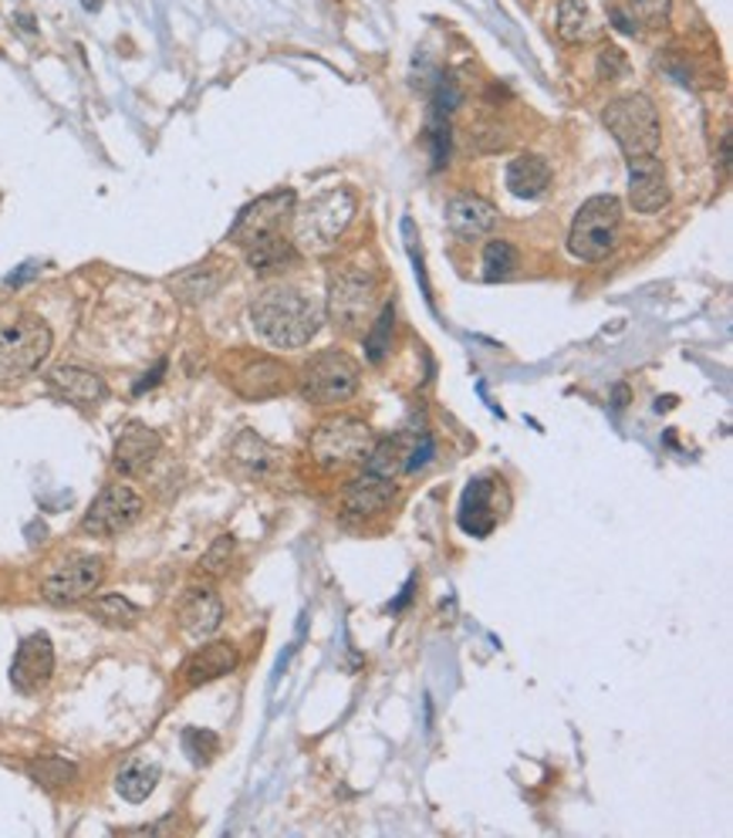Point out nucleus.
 I'll use <instances>...</instances> for the list:
<instances>
[{
  "instance_id": "f257e3e1",
  "label": "nucleus",
  "mask_w": 733,
  "mask_h": 838,
  "mask_svg": "<svg viewBox=\"0 0 733 838\" xmlns=\"http://www.w3.org/2000/svg\"><path fill=\"white\" fill-rule=\"evenodd\" d=\"M251 321L254 331L274 349H304L324 321V305L304 288L278 285L258 295V301L251 305Z\"/></svg>"
},
{
  "instance_id": "f03ea898",
  "label": "nucleus",
  "mask_w": 733,
  "mask_h": 838,
  "mask_svg": "<svg viewBox=\"0 0 733 838\" xmlns=\"http://www.w3.org/2000/svg\"><path fill=\"white\" fill-rule=\"evenodd\" d=\"M359 210V200L349 187H335L324 190L314 200H308L298 213H291L294 220V247L304 250V255H332L339 247V240L345 237V230L352 227Z\"/></svg>"
},
{
  "instance_id": "7ed1b4c3",
  "label": "nucleus",
  "mask_w": 733,
  "mask_h": 838,
  "mask_svg": "<svg viewBox=\"0 0 733 838\" xmlns=\"http://www.w3.org/2000/svg\"><path fill=\"white\" fill-rule=\"evenodd\" d=\"M602 122L609 129V136L615 139V146L625 152V159H639V156H656L660 142H663V122L656 106L645 96H619L605 106Z\"/></svg>"
},
{
  "instance_id": "20e7f679",
  "label": "nucleus",
  "mask_w": 733,
  "mask_h": 838,
  "mask_svg": "<svg viewBox=\"0 0 733 838\" xmlns=\"http://www.w3.org/2000/svg\"><path fill=\"white\" fill-rule=\"evenodd\" d=\"M619 230H622V203L612 193L592 197L579 207L572 230H568V250L589 265L605 261L619 247Z\"/></svg>"
},
{
  "instance_id": "39448f33",
  "label": "nucleus",
  "mask_w": 733,
  "mask_h": 838,
  "mask_svg": "<svg viewBox=\"0 0 733 838\" xmlns=\"http://www.w3.org/2000/svg\"><path fill=\"white\" fill-rule=\"evenodd\" d=\"M375 447V433L369 430V423L355 416H335L324 419V423L311 433L308 453L321 470H349L355 463H365V457Z\"/></svg>"
},
{
  "instance_id": "423d86ee",
  "label": "nucleus",
  "mask_w": 733,
  "mask_h": 838,
  "mask_svg": "<svg viewBox=\"0 0 733 838\" xmlns=\"http://www.w3.org/2000/svg\"><path fill=\"white\" fill-rule=\"evenodd\" d=\"M379 305V278L362 265H345L329 278V315L332 321L355 335L365 331Z\"/></svg>"
},
{
  "instance_id": "0eeeda50",
  "label": "nucleus",
  "mask_w": 733,
  "mask_h": 838,
  "mask_svg": "<svg viewBox=\"0 0 733 838\" xmlns=\"http://www.w3.org/2000/svg\"><path fill=\"white\" fill-rule=\"evenodd\" d=\"M51 352V328L38 315L0 325V379L14 382L31 376Z\"/></svg>"
},
{
  "instance_id": "6e6552de",
  "label": "nucleus",
  "mask_w": 733,
  "mask_h": 838,
  "mask_svg": "<svg viewBox=\"0 0 733 838\" xmlns=\"http://www.w3.org/2000/svg\"><path fill=\"white\" fill-rule=\"evenodd\" d=\"M359 379L362 372L355 359L339 349H324L301 369V396L314 406H335L359 392Z\"/></svg>"
},
{
  "instance_id": "1a4fd4ad",
  "label": "nucleus",
  "mask_w": 733,
  "mask_h": 838,
  "mask_svg": "<svg viewBox=\"0 0 733 838\" xmlns=\"http://www.w3.org/2000/svg\"><path fill=\"white\" fill-rule=\"evenodd\" d=\"M106 578V561L96 555H71L58 561L44 581H41V596L51 606H74L81 599H89Z\"/></svg>"
},
{
  "instance_id": "9d476101",
  "label": "nucleus",
  "mask_w": 733,
  "mask_h": 838,
  "mask_svg": "<svg viewBox=\"0 0 733 838\" xmlns=\"http://www.w3.org/2000/svg\"><path fill=\"white\" fill-rule=\"evenodd\" d=\"M142 515V497L125 483H109L99 490V497L89 505L81 518V531L96 538H112L125 528H132Z\"/></svg>"
},
{
  "instance_id": "9b49d317",
  "label": "nucleus",
  "mask_w": 733,
  "mask_h": 838,
  "mask_svg": "<svg viewBox=\"0 0 733 838\" xmlns=\"http://www.w3.org/2000/svg\"><path fill=\"white\" fill-rule=\"evenodd\" d=\"M294 203H298L294 190H274V193L258 197L251 207H243L240 217L233 220L230 240L240 243V247H248L251 240H258L264 233H278L284 227V220L294 213Z\"/></svg>"
},
{
  "instance_id": "f8f14e48",
  "label": "nucleus",
  "mask_w": 733,
  "mask_h": 838,
  "mask_svg": "<svg viewBox=\"0 0 733 838\" xmlns=\"http://www.w3.org/2000/svg\"><path fill=\"white\" fill-rule=\"evenodd\" d=\"M227 382L233 386V392H237V396L258 402V399H274V396L288 392V386H291V372H288V366H284V362L268 359V356H258V359L240 362V366L230 372V379H227Z\"/></svg>"
},
{
  "instance_id": "ddd939ff",
  "label": "nucleus",
  "mask_w": 733,
  "mask_h": 838,
  "mask_svg": "<svg viewBox=\"0 0 733 838\" xmlns=\"http://www.w3.org/2000/svg\"><path fill=\"white\" fill-rule=\"evenodd\" d=\"M629 203L639 213H660L670 203L666 166L656 156L629 159Z\"/></svg>"
},
{
  "instance_id": "4468645a",
  "label": "nucleus",
  "mask_w": 733,
  "mask_h": 838,
  "mask_svg": "<svg viewBox=\"0 0 733 838\" xmlns=\"http://www.w3.org/2000/svg\"><path fill=\"white\" fill-rule=\"evenodd\" d=\"M54 674V646L44 632H34L21 642L11 662V684L18 694H38Z\"/></svg>"
},
{
  "instance_id": "2eb2a0df",
  "label": "nucleus",
  "mask_w": 733,
  "mask_h": 838,
  "mask_svg": "<svg viewBox=\"0 0 733 838\" xmlns=\"http://www.w3.org/2000/svg\"><path fill=\"white\" fill-rule=\"evenodd\" d=\"M159 450H162L159 433H152V430L142 427V423H125V427L119 430V437H116L112 463H116L119 473L135 477V473H142V470L152 467V460L159 457Z\"/></svg>"
},
{
  "instance_id": "dca6fc26",
  "label": "nucleus",
  "mask_w": 733,
  "mask_h": 838,
  "mask_svg": "<svg viewBox=\"0 0 733 838\" xmlns=\"http://www.w3.org/2000/svg\"><path fill=\"white\" fill-rule=\"evenodd\" d=\"M48 386L58 399L71 406H96L109 396V386L99 372L81 369V366H58L48 372Z\"/></svg>"
},
{
  "instance_id": "f3484780",
  "label": "nucleus",
  "mask_w": 733,
  "mask_h": 838,
  "mask_svg": "<svg viewBox=\"0 0 733 838\" xmlns=\"http://www.w3.org/2000/svg\"><path fill=\"white\" fill-rule=\"evenodd\" d=\"M395 500V487L389 477H379V473H362L355 477L345 493H342V505H345V515L352 518H375L382 511H389V505Z\"/></svg>"
},
{
  "instance_id": "a211bd4d",
  "label": "nucleus",
  "mask_w": 733,
  "mask_h": 838,
  "mask_svg": "<svg viewBox=\"0 0 733 838\" xmlns=\"http://www.w3.org/2000/svg\"><path fill=\"white\" fill-rule=\"evenodd\" d=\"M177 619L190 639H207L223 622V602L213 589H190L177 609Z\"/></svg>"
},
{
  "instance_id": "6ab92c4d",
  "label": "nucleus",
  "mask_w": 733,
  "mask_h": 838,
  "mask_svg": "<svg viewBox=\"0 0 733 838\" xmlns=\"http://www.w3.org/2000/svg\"><path fill=\"white\" fill-rule=\"evenodd\" d=\"M237 646L233 642H207L203 649H197L190 659H187V666H183V684L190 687V690H197V687H203V684H213V680H220V677H227V674H233L237 669Z\"/></svg>"
},
{
  "instance_id": "aec40b11",
  "label": "nucleus",
  "mask_w": 733,
  "mask_h": 838,
  "mask_svg": "<svg viewBox=\"0 0 733 838\" xmlns=\"http://www.w3.org/2000/svg\"><path fill=\"white\" fill-rule=\"evenodd\" d=\"M446 227L456 237L473 240V237H483V233H491L498 227V210H494V203H486L483 197L456 193L446 203Z\"/></svg>"
},
{
  "instance_id": "412c9836",
  "label": "nucleus",
  "mask_w": 733,
  "mask_h": 838,
  "mask_svg": "<svg viewBox=\"0 0 733 838\" xmlns=\"http://www.w3.org/2000/svg\"><path fill=\"white\" fill-rule=\"evenodd\" d=\"M230 457H233V463L248 473L251 480H271V477H278L281 470H284V453L281 450H274L271 443H264L258 433H240L237 437V443H233V450H230Z\"/></svg>"
},
{
  "instance_id": "4be33fe9",
  "label": "nucleus",
  "mask_w": 733,
  "mask_h": 838,
  "mask_svg": "<svg viewBox=\"0 0 733 838\" xmlns=\"http://www.w3.org/2000/svg\"><path fill=\"white\" fill-rule=\"evenodd\" d=\"M498 525V515H494V480H473L460 500V528L473 538H483L491 535Z\"/></svg>"
},
{
  "instance_id": "5701e85b",
  "label": "nucleus",
  "mask_w": 733,
  "mask_h": 838,
  "mask_svg": "<svg viewBox=\"0 0 733 838\" xmlns=\"http://www.w3.org/2000/svg\"><path fill=\"white\" fill-rule=\"evenodd\" d=\"M558 34L568 44H592L602 38V18L592 0H558Z\"/></svg>"
},
{
  "instance_id": "b1692460",
  "label": "nucleus",
  "mask_w": 733,
  "mask_h": 838,
  "mask_svg": "<svg viewBox=\"0 0 733 838\" xmlns=\"http://www.w3.org/2000/svg\"><path fill=\"white\" fill-rule=\"evenodd\" d=\"M243 255H248V265L254 275H278L298 261V247L278 230V233H264V237L251 240L248 247H243Z\"/></svg>"
},
{
  "instance_id": "393cba45",
  "label": "nucleus",
  "mask_w": 733,
  "mask_h": 838,
  "mask_svg": "<svg viewBox=\"0 0 733 838\" xmlns=\"http://www.w3.org/2000/svg\"><path fill=\"white\" fill-rule=\"evenodd\" d=\"M551 183V166L544 156L524 152L508 166V190L521 200H538Z\"/></svg>"
},
{
  "instance_id": "a878e982",
  "label": "nucleus",
  "mask_w": 733,
  "mask_h": 838,
  "mask_svg": "<svg viewBox=\"0 0 733 838\" xmlns=\"http://www.w3.org/2000/svg\"><path fill=\"white\" fill-rule=\"evenodd\" d=\"M155 785H159V768H155V765H145V761L125 765V768L119 771V778H116V791H119L125 801H132V805L145 801V798L155 791Z\"/></svg>"
},
{
  "instance_id": "bb28decb",
  "label": "nucleus",
  "mask_w": 733,
  "mask_h": 838,
  "mask_svg": "<svg viewBox=\"0 0 733 838\" xmlns=\"http://www.w3.org/2000/svg\"><path fill=\"white\" fill-rule=\"evenodd\" d=\"M89 612L102 622V626H112V629H132L139 619H142V609L135 602H129L125 596L112 592V596H99Z\"/></svg>"
},
{
  "instance_id": "cd10ccee",
  "label": "nucleus",
  "mask_w": 733,
  "mask_h": 838,
  "mask_svg": "<svg viewBox=\"0 0 733 838\" xmlns=\"http://www.w3.org/2000/svg\"><path fill=\"white\" fill-rule=\"evenodd\" d=\"M405 463H410V447H405L402 437L375 443L372 453L365 457V470H369V473H379V477H389V480H392L399 470H405Z\"/></svg>"
},
{
  "instance_id": "c85d7f7f",
  "label": "nucleus",
  "mask_w": 733,
  "mask_h": 838,
  "mask_svg": "<svg viewBox=\"0 0 733 838\" xmlns=\"http://www.w3.org/2000/svg\"><path fill=\"white\" fill-rule=\"evenodd\" d=\"M223 265H207V268H190L183 278L173 281V288L187 298V301H203L210 298L220 285H223Z\"/></svg>"
},
{
  "instance_id": "c756f323",
  "label": "nucleus",
  "mask_w": 733,
  "mask_h": 838,
  "mask_svg": "<svg viewBox=\"0 0 733 838\" xmlns=\"http://www.w3.org/2000/svg\"><path fill=\"white\" fill-rule=\"evenodd\" d=\"M28 775H31L41 788L54 791V788L71 785V781L78 778V768H74L71 761H64V758H54V754H44V758H34V761L28 765Z\"/></svg>"
},
{
  "instance_id": "7c9ffc66",
  "label": "nucleus",
  "mask_w": 733,
  "mask_h": 838,
  "mask_svg": "<svg viewBox=\"0 0 733 838\" xmlns=\"http://www.w3.org/2000/svg\"><path fill=\"white\" fill-rule=\"evenodd\" d=\"M518 271V250L511 240H491L483 247V278L504 281Z\"/></svg>"
},
{
  "instance_id": "2f4dec72",
  "label": "nucleus",
  "mask_w": 733,
  "mask_h": 838,
  "mask_svg": "<svg viewBox=\"0 0 733 838\" xmlns=\"http://www.w3.org/2000/svg\"><path fill=\"white\" fill-rule=\"evenodd\" d=\"M392 325H395V311L392 305L379 308V318L365 328V356L369 362H382L389 352V339H392Z\"/></svg>"
},
{
  "instance_id": "473e14b6",
  "label": "nucleus",
  "mask_w": 733,
  "mask_h": 838,
  "mask_svg": "<svg viewBox=\"0 0 733 838\" xmlns=\"http://www.w3.org/2000/svg\"><path fill=\"white\" fill-rule=\"evenodd\" d=\"M183 747H187V754H190V761L207 765V761H213V758H217V750H220V737H217L213 730L190 727V730H183Z\"/></svg>"
},
{
  "instance_id": "72a5a7b5",
  "label": "nucleus",
  "mask_w": 733,
  "mask_h": 838,
  "mask_svg": "<svg viewBox=\"0 0 733 838\" xmlns=\"http://www.w3.org/2000/svg\"><path fill=\"white\" fill-rule=\"evenodd\" d=\"M629 11H632V21H635V24L663 28V24L670 21L673 0H629Z\"/></svg>"
},
{
  "instance_id": "f704fd0d",
  "label": "nucleus",
  "mask_w": 733,
  "mask_h": 838,
  "mask_svg": "<svg viewBox=\"0 0 733 838\" xmlns=\"http://www.w3.org/2000/svg\"><path fill=\"white\" fill-rule=\"evenodd\" d=\"M629 71V61H625V54L619 51V48H602V54H599V78L602 81H615V78H622Z\"/></svg>"
},
{
  "instance_id": "c9c22d12",
  "label": "nucleus",
  "mask_w": 733,
  "mask_h": 838,
  "mask_svg": "<svg viewBox=\"0 0 733 838\" xmlns=\"http://www.w3.org/2000/svg\"><path fill=\"white\" fill-rule=\"evenodd\" d=\"M230 551H233V538H217V545L207 551V558H203V571H210V575H220V571H227V565H230Z\"/></svg>"
},
{
  "instance_id": "e433bc0d",
  "label": "nucleus",
  "mask_w": 733,
  "mask_h": 838,
  "mask_svg": "<svg viewBox=\"0 0 733 838\" xmlns=\"http://www.w3.org/2000/svg\"><path fill=\"white\" fill-rule=\"evenodd\" d=\"M162 372H167V362H159V366H155L152 372H145V376H142V382H135V392H145V389H152V386L159 382V376H162Z\"/></svg>"
},
{
  "instance_id": "4c0bfd02",
  "label": "nucleus",
  "mask_w": 733,
  "mask_h": 838,
  "mask_svg": "<svg viewBox=\"0 0 733 838\" xmlns=\"http://www.w3.org/2000/svg\"><path fill=\"white\" fill-rule=\"evenodd\" d=\"M81 4H86L89 11H96V8H99V0H81Z\"/></svg>"
}]
</instances>
